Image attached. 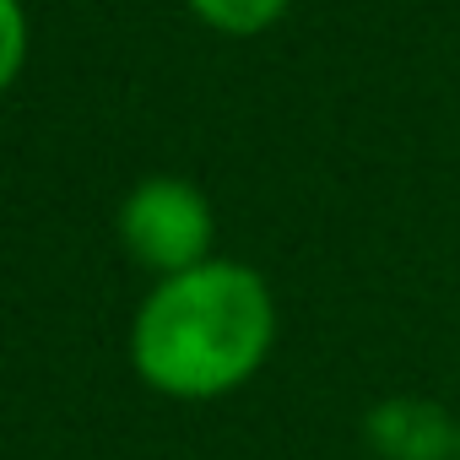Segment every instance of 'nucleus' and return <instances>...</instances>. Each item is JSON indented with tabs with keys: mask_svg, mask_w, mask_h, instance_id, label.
Returning a JSON list of instances; mask_svg holds the SVG:
<instances>
[{
	"mask_svg": "<svg viewBox=\"0 0 460 460\" xmlns=\"http://www.w3.org/2000/svg\"><path fill=\"white\" fill-rule=\"evenodd\" d=\"M363 433L379 460H455L460 417H449L428 395H390L368 411Z\"/></svg>",
	"mask_w": 460,
	"mask_h": 460,
	"instance_id": "nucleus-3",
	"label": "nucleus"
},
{
	"mask_svg": "<svg viewBox=\"0 0 460 460\" xmlns=\"http://www.w3.org/2000/svg\"><path fill=\"white\" fill-rule=\"evenodd\" d=\"M455 460H460V433H455Z\"/></svg>",
	"mask_w": 460,
	"mask_h": 460,
	"instance_id": "nucleus-6",
	"label": "nucleus"
},
{
	"mask_svg": "<svg viewBox=\"0 0 460 460\" xmlns=\"http://www.w3.org/2000/svg\"><path fill=\"white\" fill-rule=\"evenodd\" d=\"M114 227H119L125 255L152 282L211 261V244H217V211H211L206 190L179 173H152V179L130 184Z\"/></svg>",
	"mask_w": 460,
	"mask_h": 460,
	"instance_id": "nucleus-2",
	"label": "nucleus"
},
{
	"mask_svg": "<svg viewBox=\"0 0 460 460\" xmlns=\"http://www.w3.org/2000/svg\"><path fill=\"white\" fill-rule=\"evenodd\" d=\"M28 49H33V22L22 0H0V98L17 87V76L28 71Z\"/></svg>",
	"mask_w": 460,
	"mask_h": 460,
	"instance_id": "nucleus-5",
	"label": "nucleus"
},
{
	"mask_svg": "<svg viewBox=\"0 0 460 460\" xmlns=\"http://www.w3.org/2000/svg\"><path fill=\"white\" fill-rule=\"evenodd\" d=\"M277 347V293L244 261H200L146 288L130 320V368L168 401L244 390Z\"/></svg>",
	"mask_w": 460,
	"mask_h": 460,
	"instance_id": "nucleus-1",
	"label": "nucleus"
},
{
	"mask_svg": "<svg viewBox=\"0 0 460 460\" xmlns=\"http://www.w3.org/2000/svg\"><path fill=\"white\" fill-rule=\"evenodd\" d=\"M179 6L222 39H261L293 12V0H179Z\"/></svg>",
	"mask_w": 460,
	"mask_h": 460,
	"instance_id": "nucleus-4",
	"label": "nucleus"
}]
</instances>
